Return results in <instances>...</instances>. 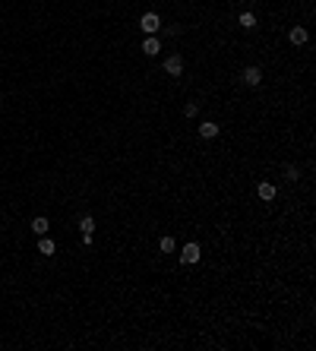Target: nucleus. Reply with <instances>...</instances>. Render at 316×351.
Instances as JSON below:
<instances>
[{"label": "nucleus", "mask_w": 316, "mask_h": 351, "mask_svg": "<svg viewBox=\"0 0 316 351\" xmlns=\"http://www.w3.org/2000/svg\"><path fill=\"white\" fill-rule=\"evenodd\" d=\"M240 79H244V86H250V89H253V86L263 83V70H259V66H247V70L240 73Z\"/></svg>", "instance_id": "obj_4"}, {"label": "nucleus", "mask_w": 316, "mask_h": 351, "mask_svg": "<svg viewBox=\"0 0 316 351\" xmlns=\"http://www.w3.org/2000/svg\"><path fill=\"white\" fill-rule=\"evenodd\" d=\"M79 231L92 234V231H95V219H92V215H83V219H79Z\"/></svg>", "instance_id": "obj_13"}, {"label": "nucleus", "mask_w": 316, "mask_h": 351, "mask_svg": "<svg viewBox=\"0 0 316 351\" xmlns=\"http://www.w3.org/2000/svg\"><path fill=\"white\" fill-rule=\"evenodd\" d=\"M285 174H288V180H297V177H300V168L288 165V168H285Z\"/></svg>", "instance_id": "obj_15"}, {"label": "nucleus", "mask_w": 316, "mask_h": 351, "mask_svg": "<svg viewBox=\"0 0 316 351\" xmlns=\"http://www.w3.org/2000/svg\"><path fill=\"white\" fill-rule=\"evenodd\" d=\"M38 253H44V256H54V253H57V244H54L48 234H42V238H38Z\"/></svg>", "instance_id": "obj_8"}, {"label": "nucleus", "mask_w": 316, "mask_h": 351, "mask_svg": "<svg viewBox=\"0 0 316 351\" xmlns=\"http://www.w3.org/2000/svg\"><path fill=\"white\" fill-rule=\"evenodd\" d=\"M237 22L244 25L247 32H250V29H256V16H253V13H240V16H237Z\"/></svg>", "instance_id": "obj_12"}, {"label": "nucleus", "mask_w": 316, "mask_h": 351, "mask_svg": "<svg viewBox=\"0 0 316 351\" xmlns=\"http://www.w3.org/2000/svg\"><path fill=\"white\" fill-rule=\"evenodd\" d=\"M158 247H161V253H174V250H177V241H174L171 234H165V238L158 241Z\"/></svg>", "instance_id": "obj_11"}, {"label": "nucleus", "mask_w": 316, "mask_h": 351, "mask_svg": "<svg viewBox=\"0 0 316 351\" xmlns=\"http://www.w3.org/2000/svg\"><path fill=\"white\" fill-rule=\"evenodd\" d=\"M139 29H143L146 35H155V32L161 29V19H158V13H143V19H139Z\"/></svg>", "instance_id": "obj_2"}, {"label": "nucleus", "mask_w": 316, "mask_h": 351, "mask_svg": "<svg viewBox=\"0 0 316 351\" xmlns=\"http://www.w3.org/2000/svg\"><path fill=\"white\" fill-rule=\"evenodd\" d=\"M180 32H184V29H180V25H168V35H171V38H177Z\"/></svg>", "instance_id": "obj_16"}, {"label": "nucleus", "mask_w": 316, "mask_h": 351, "mask_svg": "<svg viewBox=\"0 0 316 351\" xmlns=\"http://www.w3.org/2000/svg\"><path fill=\"white\" fill-rule=\"evenodd\" d=\"M307 38H310V35H307L304 25H291V29H288V42H291V44H307Z\"/></svg>", "instance_id": "obj_6"}, {"label": "nucleus", "mask_w": 316, "mask_h": 351, "mask_svg": "<svg viewBox=\"0 0 316 351\" xmlns=\"http://www.w3.org/2000/svg\"><path fill=\"white\" fill-rule=\"evenodd\" d=\"M199 256H203L199 244L190 241V244H184V250H180V263H184V266H193V263H199Z\"/></svg>", "instance_id": "obj_1"}, {"label": "nucleus", "mask_w": 316, "mask_h": 351, "mask_svg": "<svg viewBox=\"0 0 316 351\" xmlns=\"http://www.w3.org/2000/svg\"><path fill=\"white\" fill-rule=\"evenodd\" d=\"M256 197L263 199V202H272L275 197H278V190H275V184H272V180H263V184L256 187Z\"/></svg>", "instance_id": "obj_5"}, {"label": "nucleus", "mask_w": 316, "mask_h": 351, "mask_svg": "<svg viewBox=\"0 0 316 351\" xmlns=\"http://www.w3.org/2000/svg\"><path fill=\"white\" fill-rule=\"evenodd\" d=\"M165 73L168 76H180V73H184V57H180V54H171V57L165 60Z\"/></svg>", "instance_id": "obj_3"}, {"label": "nucleus", "mask_w": 316, "mask_h": 351, "mask_svg": "<svg viewBox=\"0 0 316 351\" xmlns=\"http://www.w3.org/2000/svg\"><path fill=\"white\" fill-rule=\"evenodd\" d=\"M221 133V127L215 124V120H203V124H199V136L203 139H215Z\"/></svg>", "instance_id": "obj_7"}, {"label": "nucleus", "mask_w": 316, "mask_h": 351, "mask_svg": "<svg viewBox=\"0 0 316 351\" xmlns=\"http://www.w3.org/2000/svg\"><path fill=\"white\" fill-rule=\"evenodd\" d=\"M196 114H199V101H187V105H184V117H196Z\"/></svg>", "instance_id": "obj_14"}, {"label": "nucleus", "mask_w": 316, "mask_h": 351, "mask_svg": "<svg viewBox=\"0 0 316 351\" xmlns=\"http://www.w3.org/2000/svg\"><path fill=\"white\" fill-rule=\"evenodd\" d=\"M143 51H146V57H155V54L161 51V42L155 35H146V42H143Z\"/></svg>", "instance_id": "obj_9"}, {"label": "nucleus", "mask_w": 316, "mask_h": 351, "mask_svg": "<svg viewBox=\"0 0 316 351\" xmlns=\"http://www.w3.org/2000/svg\"><path fill=\"white\" fill-rule=\"evenodd\" d=\"M48 228H51V221L44 219V215H38V219H32V231L42 238V234H48Z\"/></svg>", "instance_id": "obj_10"}]
</instances>
